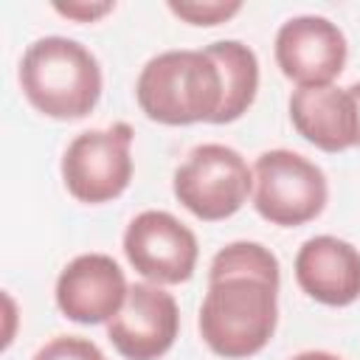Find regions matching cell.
<instances>
[{
	"mask_svg": "<svg viewBox=\"0 0 360 360\" xmlns=\"http://www.w3.org/2000/svg\"><path fill=\"white\" fill-rule=\"evenodd\" d=\"M20 87L34 110L56 121H79L101 98L98 59L76 39L42 37L20 62Z\"/></svg>",
	"mask_w": 360,
	"mask_h": 360,
	"instance_id": "6da1fadb",
	"label": "cell"
},
{
	"mask_svg": "<svg viewBox=\"0 0 360 360\" xmlns=\"http://www.w3.org/2000/svg\"><path fill=\"white\" fill-rule=\"evenodd\" d=\"M135 98L149 121L166 127L211 124L222 104V76L205 48L163 51L143 65L135 82Z\"/></svg>",
	"mask_w": 360,
	"mask_h": 360,
	"instance_id": "7a4b0ae2",
	"label": "cell"
},
{
	"mask_svg": "<svg viewBox=\"0 0 360 360\" xmlns=\"http://www.w3.org/2000/svg\"><path fill=\"white\" fill-rule=\"evenodd\" d=\"M278 323V284L259 276H225L208 281L200 307V335L205 346L225 357L242 360L262 352Z\"/></svg>",
	"mask_w": 360,
	"mask_h": 360,
	"instance_id": "3957f363",
	"label": "cell"
},
{
	"mask_svg": "<svg viewBox=\"0 0 360 360\" xmlns=\"http://www.w3.org/2000/svg\"><path fill=\"white\" fill-rule=\"evenodd\" d=\"M174 197L197 219L217 222L233 217L253 191V169L225 143H200L174 169Z\"/></svg>",
	"mask_w": 360,
	"mask_h": 360,
	"instance_id": "277c9868",
	"label": "cell"
},
{
	"mask_svg": "<svg viewBox=\"0 0 360 360\" xmlns=\"http://www.w3.org/2000/svg\"><path fill=\"white\" fill-rule=\"evenodd\" d=\"M329 197L326 174L309 158L270 149L253 166V208L273 225L295 228L315 219Z\"/></svg>",
	"mask_w": 360,
	"mask_h": 360,
	"instance_id": "5b68a950",
	"label": "cell"
},
{
	"mask_svg": "<svg viewBox=\"0 0 360 360\" xmlns=\"http://www.w3.org/2000/svg\"><path fill=\"white\" fill-rule=\"evenodd\" d=\"M132 127L118 121L107 129L76 135L62 155V180L70 197L101 205L121 197L132 180Z\"/></svg>",
	"mask_w": 360,
	"mask_h": 360,
	"instance_id": "8992f818",
	"label": "cell"
},
{
	"mask_svg": "<svg viewBox=\"0 0 360 360\" xmlns=\"http://www.w3.org/2000/svg\"><path fill=\"white\" fill-rule=\"evenodd\" d=\"M124 253L152 284L188 281L197 267V236L169 211H141L124 231Z\"/></svg>",
	"mask_w": 360,
	"mask_h": 360,
	"instance_id": "52a82bcc",
	"label": "cell"
},
{
	"mask_svg": "<svg viewBox=\"0 0 360 360\" xmlns=\"http://www.w3.org/2000/svg\"><path fill=\"white\" fill-rule=\"evenodd\" d=\"M180 309L172 292L160 284H132L124 307L107 323V338L127 360H158L177 338Z\"/></svg>",
	"mask_w": 360,
	"mask_h": 360,
	"instance_id": "ba28073f",
	"label": "cell"
},
{
	"mask_svg": "<svg viewBox=\"0 0 360 360\" xmlns=\"http://www.w3.org/2000/svg\"><path fill=\"white\" fill-rule=\"evenodd\" d=\"M346 56L349 45L343 31L326 17H292L276 34V62L298 87L332 84V79L343 73Z\"/></svg>",
	"mask_w": 360,
	"mask_h": 360,
	"instance_id": "9c48e42d",
	"label": "cell"
},
{
	"mask_svg": "<svg viewBox=\"0 0 360 360\" xmlns=\"http://www.w3.org/2000/svg\"><path fill=\"white\" fill-rule=\"evenodd\" d=\"M129 284L107 253H82L56 278V307L76 323H110L124 307Z\"/></svg>",
	"mask_w": 360,
	"mask_h": 360,
	"instance_id": "30bf717a",
	"label": "cell"
},
{
	"mask_svg": "<svg viewBox=\"0 0 360 360\" xmlns=\"http://www.w3.org/2000/svg\"><path fill=\"white\" fill-rule=\"evenodd\" d=\"M298 287L326 307H349L360 298V250L338 236H312L295 256Z\"/></svg>",
	"mask_w": 360,
	"mask_h": 360,
	"instance_id": "8fae6325",
	"label": "cell"
},
{
	"mask_svg": "<svg viewBox=\"0 0 360 360\" xmlns=\"http://www.w3.org/2000/svg\"><path fill=\"white\" fill-rule=\"evenodd\" d=\"M290 121L295 132L323 152L357 146V115L349 87L321 84L298 87L290 96Z\"/></svg>",
	"mask_w": 360,
	"mask_h": 360,
	"instance_id": "7c38bea8",
	"label": "cell"
},
{
	"mask_svg": "<svg viewBox=\"0 0 360 360\" xmlns=\"http://www.w3.org/2000/svg\"><path fill=\"white\" fill-rule=\"evenodd\" d=\"M205 53L217 62L222 76V104L211 124H231L248 112L259 90V59L239 39L211 42Z\"/></svg>",
	"mask_w": 360,
	"mask_h": 360,
	"instance_id": "4fadbf2b",
	"label": "cell"
},
{
	"mask_svg": "<svg viewBox=\"0 0 360 360\" xmlns=\"http://www.w3.org/2000/svg\"><path fill=\"white\" fill-rule=\"evenodd\" d=\"M225 276H259L270 284L281 281L278 259L259 242H231L225 245L208 267V281L225 278Z\"/></svg>",
	"mask_w": 360,
	"mask_h": 360,
	"instance_id": "5bb4252c",
	"label": "cell"
},
{
	"mask_svg": "<svg viewBox=\"0 0 360 360\" xmlns=\"http://www.w3.org/2000/svg\"><path fill=\"white\" fill-rule=\"evenodd\" d=\"M239 8H242L239 0H205V3H200V0H183V3L169 0V11L180 20L191 22V25H219V22L231 20Z\"/></svg>",
	"mask_w": 360,
	"mask_h": 360,
	"instance_id": "9a60e30c",
	"label": "cell"
},
{
	"mask_svg": "<svg viewBox=\"0 0 360 360\" xmlns=\"http://www.w3.org/2000/svg\"><path fill=\"white\" fill-rule=\"evenodd\" d=\"M34 360H107L104 352L87 340V338H79V335H59L53 340H48L37 354Z\"/></svg>",
	"mask_w": 360,
	"mask_h": 360,
	"instance_id": "2e32d148",
	"label": "cell"
},
{
	"mask_svg": "<svg viewBox=\"0 0 360 360\" xmlns=\"http://www.w3.org/2000/svg\"><path fill=\"white\" fill-rule=\"evenodd\" d=\"M53 8L68 17V20H76V22H96L98 17L110 14L115 6L112 3H53Z\"/></svg>",
	"mask_w": 360,
	"mask_h": 360,
	"instance_id": "e0dca14e",
	"label": "cell"
},
{
	"mask_svg": "<svg viewBox=\"0 0 360 360\" xmlns=\"http://www.w3.org/2000/svg\"><path fill=\"white\" fill-rule=\"evenodd\" d=\"M292 360H343V357H338V354H332V352L312 349V352H301V354H295Z\"/></svg>",
	"mask_w": 360,
	"mask_h": 360,
	"instance_id": "ac0fdd59",
	"label": "cell"
},
{
	"mask_svg": "<svg viewBox=\"0 0 360 360\" xmlns=\"http://www.w3.org/2000/svg\"><path fill=\"white\" fill-rule=\"evenodd\" d=\"M349 93H352V101H354V115H357V146H360V82H354V84L349 87Z\"/></svg>",
	"mask_w": 360,
	"mask_h": 360,
	"instance_id": "d6986e66",
	"label": "cell"
}]
</instances>
